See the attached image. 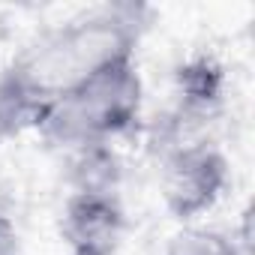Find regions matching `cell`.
Returning <instances> with one entry per match:
<instances>
[{"instance_id":"cell-1","label":"cell","mask_w":255,"mask_h":255,"mask_svg":"<svg viewBox=\"0 0 255 255\" xmlns=\"http://www.w3.org/2000/svg\"><path fill=\"white\" fill-rule=\"evenodd\" d=\"M150 24L141 3H108L36 36L0 75V135L39 123L99 69L135 57Z\"/></svg>"},{"instance_id":"cell-2","label":"cell","mask_w":255,"mask_h":255,"mask_svg":"<svg viewBox=\"0 0 255 255\" xmlns=\"http://www.w3.org/2000/svg\"><path fill=\"white\" fill-rule=\"evenodd\" d=\"M141 102L144 84L135 57H126L99 69L78 90H72L39 123V132L69 153L108 147L114 138L135 129Z\"/></svg>"},{"instance_id":"cell-3","label":"cell","mask_w":255,"mask_h":255,"mask_svg":"<svg viewBox=\"0 0 255 255\" xmlns=\"http://www.w3.org/2000/svg\"><path fill=\"white\" fill-rule=\"evenodd\" d=\"M231 165L225 153L204 138H183L165 147L159 162V192L174 219H198L225 192Z\"/></svg>"},{"instance_id":"cell-4","label":"cell","mask_w":255,"mask_h":255,"mask_svg":"<svg viewBox=\"0 0 255 255\" xmlns=\"http://www.w3.org/2000/svg\"><path fill=\"white\" fill-rule=\"evenodd\" d=\"M126 213L117 186H75L63 204L60 237L66 255H117Z\"/></svg>"},{"instance_id":"cell-5","label":"cell","mask_w":255,"mask_h":255,"mask_svg":"<svg viewBox=\"0 0 255 255\" xmlns=\"http://www.w3.org/2000/svg\"><path fill=\"white\" fill-rule=\"evenodd\" d=\"M177 96H180L177 108L180 120L210 114L222 99V66L207 54L186 60L177 69Z\"/></svg>"},{"instance_id":"cell-6","label":"cell","mask_w":255,"mask_h":255,"mask_svg":"<svg viewBox=\"0 0 255 255\" xmlns=\"http://www.w3.org/2000/svg\"><path fill=\"white\" fill-rule=\"evenodd\" d=\"M165 255H240V249L228 234H222L216 228L189 225L171 237Z\"/></svg>"},{"instance_id":"cell-7","label":"cell","mask_w":255,"mask_h":255,"mask_svg":"<svg viewBox=\"0 0 255 255\" xmlns=\"http://www.w3.org/2000/svg\"><path fill=\"white\" fill-rule=\"evenodd\" d=\"M18 252V234L15 225L9 222V216L0 213V255H15Z\"/></svg>"}]
</instances>
